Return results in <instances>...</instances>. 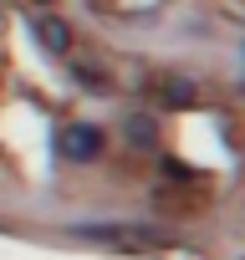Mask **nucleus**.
Wrapping results in <instances>:
<instances>
[{
	"label": "nucleus",
	"instance_id": "1",
	"mask_svg": "<svg viewBox=\"0 0 245 260\" xmlns=\"http://www.w3.org/2000/svg\"><path fill=\"white\" fill-rule=\"evenodd\" d=\"M97 148H102L97 127H67V133H62V153L67 158H92Z\"/></svg>",
	"mask_w": 245,
	"mask_h": 260
},
{
	"label": "nucleus",
	"instance_id": "2",
	"mask_svg": "<svg viewBox=\"0 0 245 260\" xmlns=\"http://www.w3.org/2000/svg\"><path fill=\"white\" fill-rule=\"evenodd\" d=\"M41 41H46L51 51H67V46H72V36H67L62 21H41Z\"/></svg>",
	"mask_w": 245,
	"mask_h": 260
}]
</instances>
